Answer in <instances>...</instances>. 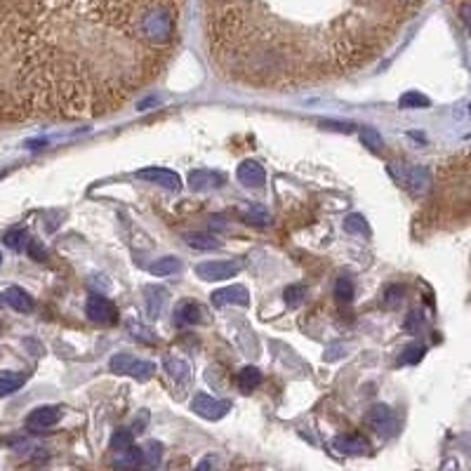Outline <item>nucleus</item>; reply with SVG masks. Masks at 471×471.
<instances>
[{"mask_svg": "<svg viewBox=\"0 0 471 471\" xmlns=\"http://www.w3.org/2000/svg\"><path fill=\"white\" fill-rule=\"evenodd\" d=\"M184 0H0V128L99 118L156 81Z\"/></svg>", "mask_w": 471, "mask_h": 471, "instance_id": "obj_1", "label": "nucleus"}, {"mask_svg": "<svg viewBox=\"0 0 471 471\" xmlns=\"http://www.w3.org/2000/svg\"><path fill=\"white\" fill-rule=\"evenodd\" d=\"M389 175L394 177L398 187L408 189L410 194H424L431 187V172L422 165H408V163H396L389 165Z\"/></svg>", "mask_w": 471, "mask_h": 471, "instance_id": "obj_2", "label": "nucleus"}, {"mask_svg": "<svg viewBox=\"0 0 471 471\" xmlns=\"http://www.w3.org/2000/svg\"><path fill=\"white\" fill-rule=\"evenodd\" d=\"M109 366L114 370V375L132 377V380H151V377L156 375V363L130 356V354H116L111 358Z\"/></svg>", "mask_w": 471, "mask_h": 471, "instance_id": "obj_3", "label": "nucleus"}, {"mask_svg": "<svg viewBox=\"0 0 471 471\" xmlns=\"http://www.w3.org/2000/svg\"><path fill=\"white\" fill-rule=\"evenodd\" d=\"M241 274V262L234 260H215V262H201L196 267V276L205 283H217L227 281Z\"/></svg>", "mask_w": 471, "mask_h": 471, "instance_id": "obj_4", "label": "nucleus"}, {"mask_svg": "<svg viewBox=\"0 0 471 471\" xmlns=\"http://www.w3.org/2000/svg\"><path fill=\"white\" fill-rule=\"evenodd\" d=\"M85 314L92 323L97 325H114L118 323V309L116 304L104 295H90L85 304Z\"/></svg>", "mask_w": 471, "mask_h": 471, "instance_id": "obj_5", "label": "nucleus"}, {"mask_svg": "<svg viewBox=\"0 0 471 471\" xmlns=\"http://www.w3.org/2000/svg\"><path fill=\"white\" fill-rule=\"evenodd\" d=\"M191 410H194L196 415H201L203 420L217 422L229 413L231 406L229 401H222V398H215L210 394H196L194 401H191Z\"/></svg>", "mask_w": 471, "mask_h": 471, "instance_id": "obj_6", "label": "nucleus"}, {"mask_svg": "<svg viewBox=\"0 0 471 471\" xmlns=\"http://www.w3.org/2000/svg\"><path fill=\"white\" fill-rule=\"evenodd\" d=\"M330 448H333V453L337 455H347V457H354V455H368L373 446H370V441L366 436H358V434H344V436H337L330 443Z\"/></svg>", "mask_w": 471, "mask_h": 471, "instance_id": "obj_7", "label": "nucleus"}, {"mask_svg": "<svg viewBox=\"0 0 471 471\" xmlns=\"http://www.w3.org/2000/svg\"><path fill=\"white\" fill-rule=\"evenodd\" d=\"M59 420H62V410L57 406H43V408H36L26 417V429H29L31 434H41V431H48L55 427Z\"/></svg>", "mask_w": 471, "mask_h": 471, "instance_id": "obj_8", "label": "nucleus"}, {"mask_svg": "<svg viewBox=\"0 0 471 471\" xmlns=\"http://www.w3.org/2000/svg\"><path fill=\"white\" fill-rule=\"evenodd\" d=\"M137 177L144 179V182L158 184V187H163L168 191L182 189V177L170 168H144V170H137Z\"/></svg>", "mask_w": 471, "mask_h": 471, "instance_id": "obj_9", "label": "nucleus"}, {"mask_svg": "<svg viewBox=\"0 0 471 471\" xmlns=\"http://www.w3.org/2000/svg\"><path fill=\"white\" fill-rule=\"evenodd\" d=\"M210 302L215 307H248L250 302V293L243 288V285H229V288H220L210 295Z\"/></svg>", "mask_w": 471, "mask_h": 471, "instance_id": "obj_10", "label": "nucleus"}, {"mask_svg": "<svg viewBox=\"0 0 471 471\" xmlns=\"http://www.w3.org/2000/svg\"><path fill=\"white\" fill-rule=\"evenodd\" d=\"M227 184V175L217 170H194L189 172V187L194 191H210Z\"/></svg>", "mask_w": 471, "mask_h": 471, "instance_id": "obj_11", "label": "nucleus"}, {"mask_svg": "<svg viewBox=\"0 0 471 471\" xmlns=\"http://www.w3.org/2000/svg\"><path fill=\"white\" fill-rule=\"evenodd\" d=\"M238 182L248 189H262L267 184V172L257 161H243L238 165Z\"/></svg>", "mask_w": 471, "mask_h": 471, "instance_id": "obj_12", "label": "nucleus"}, {"mask_svg": "<svg viewBox=\"0 0 471 471\" xmlns=\"http://www.w3.org/2000/svg\"><path fill=\"white\" fill-rule=\"evenodd\" d=\"M236 212L245 224H252V227H267V224H271V215L264 205H257V203L238 205Z\"/></svg>", "mask_w": 471, "mask_h": 471, "instance_id": "obj_13", "label": "nucleus"}, {"mask_svg": "<svg viewBox=\"0 0 471 471\" xmlns=\"http://www.w3.org/2000/svg\"><path fill=\"white\" fill-rule=\"evenodd\" d=\"M163 368H165V373H168V377L172 382H177V384H189L191 382V366L184 361V358L168 356L163 361Z\"/></svg>", "mask_w": 471, "mask_h": 471, "instance_id": "obj_14", "label": "nucleus"}, {"mask_svg": "<svg viewBox=\"0 0 471 471\" xmlns=\"http://www.w3.org/2000/svg\"><path fill=\"white\" fill-rule=\"evenodd\" d=\"M3 302H8L19 314H31L33 311V297L22 288H8L3 295Z\"/></svg>", "mask_w": 471, "mask_h": 471, "instance_id": "obj_15", "label": "nucleus"}, {"mask_svg": "<svg viewBox=\"0 0 471 471\" xmlns=\"http://www.w3.org/2000/svg\"><path fill=\"white\" fill-rule=\"evenodd\" d=\"M394 422H396V417H394V413H391V408H387V406H375L368 413V424L375 431H384V434H389L391 427H394Z\"/></svg>", "mask_w": 471, "mask_h": 471, "instance_id": "obj_16", "label": "nucleus"}, {"mask_svg": "<svg viewBox=\"0 0 471 471\" xmlns=\"http://www.w3.org/2000/svg\"><path fill=\"white\" fill-rule=\"evenodd\" d=\"M144 297H147V311H149V316L156 321V318L161 316L165 302H168V293H165L163 288H156V285H151V288L144 290Z\"/></svg>", "mask_w": 471, "mask_h": 471, "instance_id": "obj_17", "label": "nucleus"}, {"mask_svg": "<svg viewBox=\"0 0 471 471\" xmlns=\"http://www.w3.org/2000/svg\"><path fill=\"white\" fill-rule=\"evenodd\" d=\"M175 318H177L179 325H194V323L203 321V311L196 302L187 300V302L179 304V309L175 311Z\"/></svg>", "mask_w": 471, "mask_h": 471, "instance_id": "obj_18", "label": "nucleus"}, {"mask_svg": "<svg viewBox=\"0 0 471 471\" xmlns=\"http://www.w3.org/2000/svg\"><path fill=\"white\" fill-rule=\"evenodd\" d=\"M262 384V373L257 368H243L241 373H238V387H241V391H245V394H250V391H255L257 387Z\"/></svg>", "mask_w": 471, "mask_h": 471, "instance_id": "obj_19", "label": "nucleus"}, {"mask_svg": "<svg viewBox=\"0 0 471 471\" xmlns=\"http://www.w3.org/2000/svg\"><path fill=\"white\" fill-rule=\"evenodd\" d=\"M149 271L154 276H172V274H179V271H182V262H179L177 257H161V260H156L151 264Z\"/></svg>", "mask_w": 471, "mask_h": 471, "instance_id": "obj_20", "label": "nucleus"}, {"mask_svg": "<svg viewBox=\"0 0 471 471\" xmlns=\"http://www.w3.org/2000/svg\"><path fill=\"white\" fill-rule=\"evenodd\" d=\"M24 382H26V375H22V373H5V375H0V398L15 394L19 387H24Z\"/></svg>", "mask_w": 471, "mask_h": 471, "instance_id": "obj_21", "label": "nucleus"}, {"mask_svg": "<svg viewBox=\"0 0 471 471\" xmlns=\"http://www.w3.org/2000/svg\"><path fill=\"white\" fill-rule=\"evenodd\" d=\"M184 241L196 250H217L220 248V241L210 234H187L184 236Z\"/></svg>", "mask_w": 471, "mask_h": 471, "instance_id": "obj_22", "label": "nucleus"}, {"mask_svg": "<svg viewBox=\"0 0 471 471\" xmlns=\"http://www.w3.org/2000/svg\"><path fill=\"white\" fill-rule=\"evenodd\" d=\"M114 464H118V467H139L142 464V448H125L118 453V457L114 460Z\"/></svg>", "mask_w": 471, "mask_h": 471, "instance_id": "obj_23", "label": "nucleus"}, {"mask_svg": "<svg viewBox=\"0 0 471 471\" xmlns=\"http://www.w3.org/2000/svg\"><path fill=\"white\" fill-rule=\"evenodd\" d=\"M304 297H307V285H288L285 288V293H283V300L288 302V307L290 309H295V307H300V304L304 302Z\"/></svg>", "mask_w": 471, "mask_h": 471, "instance_id": "obj_24", "label": "nucleus"}, {"mask_svg": "<svg viewBox=\"0 0 471 471\" xmlns=\"http://www.w3.org/2000/svg\"><path fill=\"white\" fill-rule=\"evenodd\" d=\"M344 229L349 231V234H361V236H370V227H368V222L363 220L361 215H349L347 220H344Z\"/></svg>", "mask_w": 471, "mask_h": 471, "instance_id": "obj_25", "label": "nucleus"}, {"mask_svg": "<svg viewBox=\"0 0 471 471\" xmlns=\"http://www.w3.org/2000/svg\"><path fill=\"white\" fill-rule=\"evenodd\" d=\"M401 109H427L429 106V99L422 97L420 92H408V95L401 97Z\"/></svg>", "mask_w": 471, "mask_h": 471, "instance_id": "obj_26", "label": "nucleus"}, {"mask_svg": "<svg viewBox=\"0 0 471 471\" xmlns=\"http://www.w3.org/2000/svg\"><path fill=\"white\" fill-rule=\"evenodd\" d=\"M335 300L342 302V304H349L351 300H354V285H351V281H347V278H340V281H337Z\"/></svg>", "mask_w": 471, "mask_h": 471, "instance_id": "obj_27", "label": "nucleus"}, {"mask_svg": "<svg viewBox=\"0 0 471 471\" xmlns=\"http://www.w3.org/2000/svg\"><path fill=\"white\" fill-rule=\"evenodd\" d=\"M3 243L8 245L12 250H19V248H26V231L24 229H12L5 234Z\"/></svg>", "mask_w": 471, "mask_h": 471, "instance_id": "obj_28", "label": "nucleus"}, {"mask_svg": "<svg viewBox=\"0 0 471 471\" xmlns=\"http://www.w3.org/2000/svg\"><path fill=\"white\" fill-rule=\"evenodd\" d=\"M161 443H149L147 448H142V464H151V467H156L158 462H161Z\"/></svg>", "mask_w": 471, "mask_h": 471, "instance_id": "obj_29", "label": "nucleus"}, {"mask_svg": "<svg viewBox=\"0 0 471 471\" xmlns=\"http://www.w3.org/2000/svg\"><path fill=\"white\" fill-rule=\"evenodd\" d=\"M361 142L366 144V147H368L370 151H375V154L382 149V137H380V132H375L373 128L361 130Z\"/></svg>", "mask_w": 471, "mask_h": 471, "instance_id": "obj_30", "label": "nucleus"}, {"mask_svg": "<svg viewBox=\"0 0 471 471\" xmlns=\"http://www.w3.org/2000/svg\"><path fill=\"white\" fill-rule=\"evenodd\" d=\"M130 446H132V431H128V429L118 431L114 436V441H111V448H114L116 453H121V450L130 448Z\"/></svg>", "mask_w": 471, "mask_h": 471, "instance_id": "obj_31", "label": "nucleus"}, {"mask_svg": "<svg viewBox=\"0 0 471 471\" xmlns=\"http://www.w3.org/2000/svg\"><path fill=\"white\" fill-rule=\"evenodd\" d=\"M130 333H135V335L139 337V342H147V344L158 342V335L154 333V330L142 328V325H137V323H132V325H130Z\"/></svg>", "mask_w": 471, "mask_h": 471, "instance_id": "obj_32", "label": "nucleus"}, {"mask_svg": "<svg viewBox=\"0 0 471 471\" xmlns=\"http://www.w3.org/2000/svg\"><path fill=\"white\" fill-rule=\"evenodd\" d=\"M424 356V347H408L406 351H403V363L406 366H413V363H420V358Z\"/></svg>", "mask_w": 471, "mask_h": 471, "instance_id": "obj_33", "label": "nucleus"}, {"mask_svg": "<svg viewBox=\"0 0 471 471\" xmlns=\"http://www.w3.org/2000/svg\"><path fill=\"white\" fill-rule=\"evenodd\" d=\"M29 252L33 260H45V250L41 248V243H29Z\"/></svg>", "mask_w": 471, "mask_h": 471, "instance_id": "obj_34", "label": "nucleus"}, {"mask_svg": "<svg viewBox=\"0 0 471 471\" xmlns=\"http://www.w3.org/2000/svg\"><path fill=\"white\" fill-rule=\"evenodd\" d=\"M323 125H325V128H335V130H354V125H351V123H328V121H325Z\"/></svg>", "mask_w": 471, "mask_h": 471, "instance_id": "obj_35", "label": "nucleus"}, {"mask_svg": "<svg viewBox=\"0 0 471 471\" xmlns=\"http://www.w3.org/2000/svg\"><path fill=\"white\" fill-rule=\"evenodd\" d=\"M0 264H3V255H0Z\"/></svg>", "mask_w": 471, "mask_h": 471, "instance_id": "obj_36", "label": "nucleus"}, {"mask_svg": "<svg viewBox=\"0 0 471 471\" xmlns=\"http://www.w3.org/2000/svg\"><path fill=\"white\" fill-rule=\"evenodd\" d=\"M0 304H3V297H0Z\"/></svg>", "mask_w": 471, "mask_h": 471, "instance_id": "obj_37", "label": "nucleus"}]
</instances>
